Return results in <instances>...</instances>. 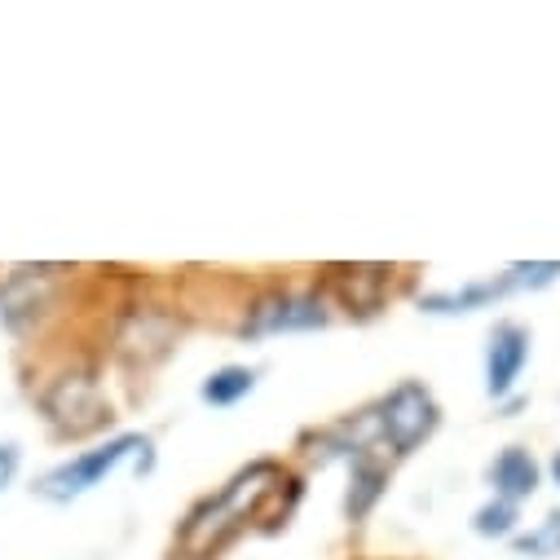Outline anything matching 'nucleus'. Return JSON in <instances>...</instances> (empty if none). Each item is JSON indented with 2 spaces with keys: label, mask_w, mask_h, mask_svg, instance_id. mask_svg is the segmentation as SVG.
<instances>
[{
  "label": "nucleus",
  "mask_w": 560,
  "mask_h": 560,
  "mask_svg": "<svg viewBox=\"0 0 560 560\" xmlns=\"http://www.w3.org/2000/svg\"><path fill=\"white\" fill-rule=\"evenodd\" d=\"M556 273H560L556 260H551V265H512V283H534V288H542V283H551Z\"/></svg>",
  "instance_id": "13"
},
{
  "label": "nucleus",
  "mask_w": 560,
  "mask_h": 560,
  "mask_svg": "<svg viewBox=\"0 0 560 560\" xmlns=\"http://www.w3.org/2000/svg\"><path fill=\"white\" fill-rule=\"evenodd\" d=\"M529 358V331L516 323H499L490 331V349H486V388L490 397H508L521 380V366Z\"/></svg>",
  "instance_id": "7"
},
{
  "label": "nucleus",
  "mask_w": 560,
  "mask_h": 560,
  "mask_svg": "<svg viewBox=\"0 0 560 560\" xmlns=\"http://www.w3.org/2000/svg\"><path fill=\"white\" fill-rule=\"evenodd\" d=\"M551 477H556V486H560V451H556V459H551Z\"/></svg>",
  "instance_id": "15"
},
{
  "label": "nucleus",
  "mask_w": 560,
  "mask_h": 560,
  "mask_svg": "<svg viewBox=\"0 0 560 560\" xmlns=\"http://www.w3.org/2000/svg\"><path fill=\"white\" fill-rule=\"evenodd\" d=\"M490 481H494V494L508 499V503H521L538 490V464L529 451L521 446H508L494 464H490Z\"/></svg>",
  "instance_id": "8"
},
{
  "label": "nucleus",
  "mask_w": 560,
  "mask_h": 560,
  "mask_svg": "<svg viewBox=\"0 0 560 560\" xmlns=\"http://www.w3.org/2000/svg\"><path fill=\"white\" fill-rule=\"evenodd\" d=\"M472 529L486 534V538H508V534L516 529V503H508V499L486 503V508L472 516Z\"/></svg>",
  "instance_id": "11"
},
{
  "label": "nucleus",
  "mask_w": 560,
  "mask_h": 560,
  "mask_svg": "<svg viewBox=\"0 0 560 560\" xmlns=\"http://www.w3.org/2000/svg\"><path fill=\"white\" fill-rule=\"evenodd\" d=\"M516 551L521 556H560V512L542 516L538 529H529L525 538H516Z\"/></svg>",
  "instance_id": "12"
},
{
  "label": "nucleus",
  "mask_w": 560,
  "mask_h": 560,
  "mask_svg": "<svg viewBox=\"0 0 560 560\" xmlns=\"http://www.w3.org/2000/svg\"><path fill=\"white\" fill-rule=\"evenodd\" d=\"M19 446L14 442H0V490H5L10 481H14V472H19Z\"/></svg>",
  "instance_id": "14"
},
{
  "label": "nucleus",
  "mask_w": 560,
  "mask_h": 560,
  "mask_svg": "<svg viewBox=\"0 0 560 560\" xmlns=\"http://www.w3.org/2000/svg\"><path fill=\"white\" fill-rule=\"evenodd\" d=\"M283 486V472H278V464H252L243 468L221 494H212L203 508L190 512L186 529H182V547L190 556H208L217 551L252 512H260V503Z\"/></svg>",
  "instance_id": "1"
},
{
  "label": "nucleus",
  "mask_w": 560,
  "mask_h": 560,
  "mask_svg": "<svg viewBox=\"0 0 560 560\" xmlns=\"http://www.w3.org/2000/svg\"><path fill=\"white\" fill-rule=\"evenodd\" d=\"M132 451H151L147 446V438H137V433H124V438H110L106 446H97V451H84V455H75V459H67V464H58V468H49L32 490L40 494V499H49V503H71V499H80V494H89L93 486H102Z\"/></svg>",
  "instance_id": "2"
},
{
  "label": "nucleus",
  "mask_w": 560,
  "mask_h": 560,
  "mask_svg": "<svg viewBox=\"0 0 560 560\" xmlns=\"http://www.w3.org/2000/svg\"><path fill=\"white\" fill-rule=\"evenodd\" d=\"M45 410L62 433H89V429H97L110 419V406H106L97 380L84 375V371H71V375L54 380V388L45 393Z\"/></svg>",
  "instance_id": "4"
},
{
  "label": "nucleus",
  "mask_w": 560,
  "mask_h": 560,
  "mask_svg": "<svg viewBox=\"0 0 560 560\" xmlns=\"http://www.w3.org/2000/svg\"><path fill=\"white\" fill-rule=\"evenodd\" d=\"M512 288V278H499V283H477V288H464V292H438V296H424L419 305H424L429 314H468V310H481L486 301L503 296Z\"/></svg>",
  "instance_id": "9"
},
{
  "label": "nucleus",
  "mask_w": 560,
  "mask_h": 560,
  "mask_svg": "<svg viewBox=\"0 0 560 560\" xmlns=\"http://www.w3.org/2000/svg\"><path fill=\"white\" fill-rule=\"evenodd\" d=\"M433 429H438V401H433V393L424 384L406 380V384H397L384 397V406H380V433H384V442L397 455L415 451Z\"/></svg>",
  "instance_id": "3"
},
{
  "label": "nucleus",
  "mask_w": 560,
  "mask_h": 560,
  "mask_svg": "<svg viewBox=\"0 0 560 560\" xmlns=\"http://www.w3.org/2000/svg\"><path fill=\"white\" fill-rule=\"evenodd\" d=\"M58 269L54 265H19L5 283H0V318H5L10 331H23L27 323H36L58 288Z\"/></svg>",
  "instance_id": "5"
},
{
  "label": "nucleus",
  "mask_w": 560,
  "mask_h": 560,
  "mask_svg": "<svg viewBox=\"0 0 560 560\" xmlns=\"http://www.w3.org/2000/svg\"><path fill=\"white\" fill-rule=\"evenodd\" d=\"M314 327H327V310L318 296H301V292H288V296H269L252 310V318L243 323V336H278V331H314Z\"/></svg>",
  "instance_id": "6"
},
{
  "label": "nucleus",
  "mask_w": 560,
  "mask_h": 560,
  "mask_svg": "<svg viewBox=\"0 0 560 560\" xmlns=\"http://www.w3.org/2000/svg\"><path fill=\"white\" fill-rule=\"evenodd\" d=\"M256 388V375L247 371V366H221V371H212L208 380H203V401H212V406H234L238 397H247Z\"/></svg>",
  "instance_id": "10"
}]
</instances>
